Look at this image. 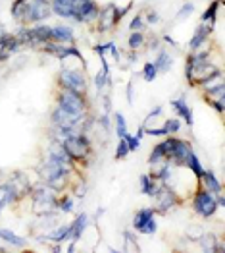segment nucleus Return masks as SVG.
<instances>
[{
    "mask_svg": "<svg viewBox=\"0 0 225 253\" xmlns=\"http://www.w3.org/2000/svg\"><path fill=\"white\" fill-rule=\"evenodd\" d=\"M50 8H52V14L71 20L73 18V8H75V0H52Z\"/></svg>",
    "mask_w": 225,
    "mask_h": 253,
    "instance_id": "obj_10",
    "label": "nucleus"
},
{
    "mask_svg": "<svg viewBox=\"0 0 225 253\" xmlns=\"http://www.w3.org/2000/svg\"><path fill=\"white\" fill-rule=\"evenodd\" d=\"M216 195L210 193L208 190H200L196 195H194V209L198 214H202L204 218H212L214 212H216Z\"/></svg>",
    "mask_w": 225,
    "mask_h": 253,
    "instance_id": "obj_6",
    "label": "nucleus"
},
{
    "mask_svg": "<svg viewBox=\"0 0 225 253\" xmlns=\"http://www.w3.org/2000/svg\"><path fill=\"white\" fill-rule=\"evenodd\" d=\"M73 37H75V35H73V29L67 27V25H56V27H52V31H50L52 42H71Z\"/></svg>",
    "mask_w": 225,
    "mask_h": 253,
    "instance_id": "obj_13",
    "label": "nucleus"
},
{
    "mask_svg": "<svg viewBox=\"0 0 225 253\" xmlns=\"http://www.w3.org/2000/svg\"><path fill=\"white\" fill-rule=\"evenodd\" d=\"M35 197V209L39 212H50L56 207V190H52L50 186H39L33 191Z\"/></svg>",
    "mask_w": 225,
    "mask_h": 253,
    "instance_id": "obj_4",
    "label": "nucleus"
},
{
    "mask_svg": "<svg viewBox=\"0 0 225 253\" xmlns=\"http://www.w3.org/2000/svg\"><path fill=\"white\" fill-rule=\"evenodd\" d=\"M200 246H202V252H224V246L220 244V246H216V238H214V234H202L200 238Z\"/></svg>",
    "mask_w": 225,
    "mask_h": 253,
    "instance_id": "obj_17",
    "label": "nucleus"
},
{
    "mask_svg": "<svg viewBox=\"0 0 225 253\" xmlns=\"http://www.w3.org/2000/svg\"><path fill=\"white\" fill-rule=\"evenodd\" d=\"M154 66H156V70H158V72H169V70H171V66H173V58H171V54H169V52H165V50H162V52L158 54V58L154 60Z\"/></svg>",
    "mask_w": 225,
    "mask_h": 253,
    "instance_id": "obj_19",
    "label": "nucleus"
},
{
    "mask_svg": "<svg viewBox=\"0 0 225 253\" xmlns=\"http://www.w3.org/2000/svg\"><path fill=\"white\" fill-rule=\"evenodd\" d=\"M125 242L129 248H125V252H139V246H137V240H133L131 232H125Z\"/></svg>",
    "mask_w": 225,
    "mask_h": 253,
    "instance_id": "obj_33",
    "label": "nucleus"
},
{
    "mask_svg": "<svg viewBox=\"0 0 225 253\" xmlns=\"http://www.w3.org/2000/svg\"><path fill=\"white\" fill-rule=\"evenodd\" d=\"M129 153H131V151L127 147L125 139H120V143H118V147H116V159H125Z\"/></svg>",
    "mask_w": 225,
    "mask_h": 253,
    "instance_id": "obj_32",
    "label": "nucleus"
},
{
    "mask_svg": "<svg viewBox=\"0 0 225 253\" xmlns=\"http://www.w3.org/2000/svg\"><path fill=\"white\" fill-rule=\"evenodd\" d=\"M200 85L204 87L206 93H210V91H214V89H218V87H222L224 85V80H222V72L218 70L216 74H212L210 78H206L204 82H200Z\"/></svg>",
    "mask_w": 225,
    "mask_h": 253,
    "instance_id": "obj_20",
    "label": "nucleus"
},
{
    "mask_svg": "<svg viewBox=\"0 0 225 253\" xmlns=\"http://www.w3.org/2000/svg\"><path fill=\"white\" fill-rule=\"evenodd\" d=\"M210 31H212V25H208V23H202V25L196 29V33L193 35V39L189 42L191 52H196V50L202 48V44H204V42L208 41V37H210Z\"/></svg>",
    "mask_w": 225,
    "mask_h": 253,
    "instance_id": "obj_11",
    "label": "nucleus"
},
{
    "mask_svg": "<svg viewBox=\"0 0 225 253\" xmlns=\"http://www.w3.org/2000/svg\"><path fill=\"white\" fill-rule=\"evenodd\" d=\"M56 207H58L62 212H71L73 207H75V203H73L71 197H62V199H56Z\"/></svg>",
    "mask_w": 225,
    "mask_h": 253,
    "instance_id": "obj_28",
    "label": "nucleus"
},
{
    "mask_svg": "<svg viewBox=\"0 0 225 253\" xmlns=\"http://www.w3.org/2000/svg\"><path fill=\"white\" fill-rule=\"evenodd\" d=\"M100 8L96 6L95 0H75V8H73V18L71 20L79 21V23H89L98 18Z\"/></svg>",
    "mask_w": 225,
    "mask_h": 253,
    "instance_id": "obj_3",
    "label": "nucleus"
},
{
    "mask_svg": "<svg viewBox=\"0 0 225 253\" xmlns=\"http://www.w3.org/2000/svg\"><path fill=\"white\" fill-rule=\"evenodd\" d=\"M210 105L216 106V110H218V112H224V97H222V99H218V101H216V99H214V101H210Z\"/></svg>",
    "mask_w": 225,
    "mask_h": 253,
    "instance_id": "obj_38",
    "label": "nucleus"
},
{
    "mask_svg": "<svg viewBox=\"0 0 225 253\" xmlns=\"http://www.w3.org/2000/svg\"><path fill=\"white\" fill-rule=\"evenodd\" d=\"M193 12H194V6H193V4L189 2V4H185L183 8L179 10V14H177V18H179V20H185V18H189V16H191Z\"/></svg>",
    "mask_w": 225,
    "mask_h": 253,
    "instance_id": "obj_34",
    "label": "nucleus"
},
{
    "mask_svg": "<svg viewBox=\"0 0 225 253\" xmlns=\"http://www.w3.org/2000/svg\"><path fill=\"white\" fill-rule=\"evenodd\" d=\"M18 199H20V195H18V191L14 190V186L10 182L0 186V207H6V205H10V203H14Z\"/></svg>",
    "mask_w": 225,
    "mask_h": 253,
    "instance_id": "obj_14",
    "label": "nucleus"
},
{
    "mask_svg": "<svg viewBox=\"0 0 225 253\" xmlns=\"http://www.w3.org/2000/svg\"><path fill=\"white\" fill-rule=\"evenodd\" d=\"M144 29V20L143 16H135L131 21V31H143Z\"/></svg>",
    "mask_w": 225,
    "mask_h": 253,
    "instance_id": "obj_35",
    "label": "nucleus"
},
{
    "mask_svg": "<svg viewBox=\"0 0 225 253\" xmlns=\"http://www.w3.org/2000/svg\"><path fill=\"white\" fill-rule=\"evenodd\" d=\"M127 44H129V48H131V50L141 48V46L144 44V35L141 33V31H133V33L129 35V41H127Z\"/></svg>",
    "mask_w": 225,
    "mask_h": 253,
    "instance_id": "obj_26",
    "label": "nucleus"
},
{
    "mask_svg": "<svg viewBox=\"0 0 225 253\" xmlns=\"http://www.w3.org/2000/svg\"><path fill=\"white\" fill-rule=\"evenodd\" d=\"M179 129H181V120H175V118L167 120L164 126H162V131H164V135H171V133H177Z\"/></svg>",
    "mask_w": 225,
    "mask_h": 253,
    "instance_id": "obj_27",
    "label": "nucleus"
},
{
    "mask_svg": "<svg viewBox=\"0 0 225 253\" xmlns=\"http://www.w3.org/2000/svg\"><path fill=\"white\" fill-rule=\"evenodd\" d=\"M46 2H50V0H46Z\"/></svg>",
    "mask_w": 225,
    "mask_h": 253,
    "instance_id": "obj_41",
    "label": "nucleus"
},
{
    "mask_svg": "<svg viewBox=\"0 0 225 253\" xmlns=\"http://www.w3.org/2000/svg\"><path fill=\"white\" fill-rule=\"evenodd\" d=\"M185 167H189V169L193 170V172L196 174V178H200V176L204 174V169H202V165H200V161H198V157H196L194 151H191L189 157L185 159Z\"/></svg>",
    "mask_w": 225,
    "mask_h": 253,
    "instance_id": "obj_21",
    "label": "nucleus"
},
{
    "mask_svg": "<svg viewBox=\"0 0 225 253\" xmlns=\"http://www.w3.org/2000/svg\"><path fill=\"white\" fill-rule=\"evenodd\" d=\"M125 143H127V147H129V151H137L139 149V145H141V139L137 137V135H131V133H125Z\"/></svg>",
    "mask_w": 225,
    "mask_h": 253,
    "instance_id": "obj_31",
    "label": "nucleus"
},
{
    "mask_svg": "<svg viewBox=\"0 0 225 253\" xmlns=\"http://www.w3.org/2000/svg\"><path fill=\"white\" fill-rule=\"evenodd\" d=\"M27 2H29V0H16V2L12 4V16H14L16 20L23 21L25 10H27Z\"/></svg>",
    "mask_w": 225,
    "mask_h": 253,
    "instance_id": "obj_24",
    "label": "nucleus"
},
{
    "mask_svg": "<svg viewBox=\"0 0 225 253\" xmlns=\"http://www.w3.org/2000/svg\"><path fill=\"white\" fill-rule=\"evenodd\" d=\"M200 180H204L206 190L210 191V193H214V195H220L222 193V186H220V182H218V178H216V174L212 170H204V174L200 176Z\"/></svg>",
    "mask_w": 225,
    "mask_h": 253,
    "instance_id": "obj_16",
    "label": "nucleus"
},
{
    "mask_svg": "<svg viewBox=\"0 0 225 253\" xmlns=\"http://www.w3.org/2000/svg\"><path fill=\"white\" fill-rule=\"evenodd\" d=\"M50 16H52L50 2H46V0H29L27 2V10H25V16H23V21L25 23H39V21L46 20Z\"/></svg>",
    "mask_w": 225,
    "mask_h": 253,
    "instance_id": "obj_2",
    "label": "nucleus"
},
{
    "mask_svg": "<svg viewBox=\"0 0 225 253\" xmlns=\"http://www.w3.org/2000/svg\"><path fill=\"white\" fill-rule=\"evenodd\" d=\"M154 197H156V201H158V211L160 212H169L177 203H179L175 191L171 190L167 184H160L156 193H154Z\"/></svg>",
    "mask_w": 225,
    "mask_h": 253,
    "instance_id": "obj_8",
    "label": "nucleus"
},
{
    "mask_svg": "<svg viewBox=\"0 0 225 253\" xmlns=\"http://www.w3.org/2000/svg\"><path fill=\"white\" fill-rule=\"evenodd\" d=\"M96 20H100V29L102 31H108V29H112L116 23H118V8L114 6V4H108L104 10L98 12V18Z\"/></svg>",
    "mask_w": 225,
    "mask_h": 253,
    "instance_id": "obj_9",
    "label": "nucleus"
},
{
    "mask_svg": "<svg viewBox=\"0 0 225 253\" xmlns=\"http://www.w3.org/2000/svg\"><path fill=\"white\" fill-rule=\"evenodd\" d=\"M156 74H158V70H156V66L154 62H146L143 68V78L146 82H152L154 78H156Z\"/></svg>",
    "mask_w": 225,
    "mask_h": 253,
    "instance_id": "obj_30",
    "label": "nucleus"
},
{
    "mask_svg": "<svg viewBox=\"0 0 225 253\" xmlns=\"http://www.w3.org/2000/svg\"><path fill=\"white\" fill-rule=\"evenodd\" d=\"M158 186H160V184H156V178H154V176H148V174H143V176H141V191H143L144 195H152V197H154Z\"/></svg>",
    "mask_w": 225,
    "mask_h": 253,
    "instance_id": "obj_18",
    "label": "nucleus"
},
{
    "mask_svg": "<svg viewBox=\"0 0 225 253\" xmlns=\"http://www.w3.org/2000/svg\"><path fill=\"white\" fill-rule=\"evenodd\" d=\"M160 18H158V14L156 12H148L146 14V23H150V25H154V23H158Z\"/></svg>",
    "mask_w": 225,
    "mask_h": 253,
    "instance_id": "obj_37",
    "label": "nucleus"
},
{
    "mask_svg": "<svg viewBox=\"0 0 225 253\" xmlns=\"http://www.w3.org/2000/svg\"><path fill=\"white\" fill-rule=\"evenodd\" d=\"M58 84L64 87V89H71V91H77V93H85V87H87V82H85V76L77 70H62L60 76H58Z\"/></svg>",
    "mask_w": 225,
    "mask_h": 253,
    "instance_id": "obj_5",
    "label": "nucleus"
},
{
    "mask_svg": "<svg viewBox=\"0 0 225 253\" xmlns=\"http://www.w3.org/2000/svg\"><path fill=\"white\" fill-rule=\"evenodd\" d=\"M220 4H222V0H214V2H212V6L206 10L204 16H202V23H208V21H212V25H214V21H216V12H218Z\"/></svg>",
    "mask_w": 225,
    "mask_h": 253,
    "instance_id": "obj_25",
    "label": "nucleus"
},
{
    "mask_svg": "<svg viewBox=\"0 0 225 253\" xmlns=\"http://www.w3.org/2000/svg\"><path fill=\"white\" fill-rule=\"evenodd\" d=\"M58 108H62L64 112H67L69 116H73L75 120H83L85 112H87V101L85 95L71 91V89H62L58 95Z\"/></svg>",
    "mask_w": 225,
    "mask_h": 253,
    "instance_id": "obj_1",
    "label": "nucleus"
},
{
    "mask_svg": "<svg viewBox=\"0 0 225 253\" xmlns=\"http://www.w3.org/2000/svg\"><path fill=\"white\" fill-rule=\"evenodd\" d=\"M154 214H156L154 209H141V211L135 214V218H133V226H135V230H139L141 234L156 232L158 226H156Z\"/></svg>",
    "mask_w": 225,
    "mask_h": 253,
    "instance_id": "obj_7",
    "label": "nucleus"
},
{
    "mask_svg": "<svg viewBox=\"0 0 225 253\" xmlns=\"http://www.w3.org/2000/svg\"><path fill=\"white\" fill-rule=\"evenodd\" d=\"M67 232H69V226H60V228L52 230L50 234L42 236L41 240H52V242H62V240H67Z\"/></svg>",
    "mask_w": 225,
    "mask_h": 253,
    "instance_id": "obj_23",
    "label": "nucleus"
},
{
    "mask_svg": "<svg viewBox=\"0 0 225 253\" xmlns=\"http://www.w3.org/2000/svg\"><path fill=\"white\" fill-rule=\"evenodd\" d=\"M116 133H118V137L123 139L125 137V133H127V124H125V118H123V114H116Z\"/></svg>",
    "mask_w": 225,
    "mask_h": 253,
    "instance_id": "obj_29",
    "label": "nucleus"
},
{
    "mask_svg": "<svg viewBox=\"0 0 225 253\" xmlns=\"http://www.w3.org/2000/svg\"><path fill=\"white\" fill-rule=\"evenodd\" d=\"M0 240L8 242V244H12V246H18V248L25 246V240L20 238V236H16L12 230H2V228H0Z\"/></svg>",
    "mask_w": 225,
    "mask_h": 253,
    "instance_id": "obj_22",
    "label": "nucleus"
},
{
    "mask_svg": "<svg viewBox=\"0 0 225 253\" xmlns=\"http://www.w3.org/2000/svg\"><path fill=\"white\" fill-rule=\"evenodd\" d=\"M0 211H2V207H0Z\"/></svg>",
    "mask_w": 225,
    "mask_h": 253,
    "instance_id": "obj_40",
    "label": "nucleus"
},
{
    "mask_svg": "<svg viewBox=\"0 0 225 253\" xmlns=\"http://www.w3.org/2000/svg\"><path fill=\"white\" fill-rule=\"evenodd\" d=\"M127 103H129V105L133 103V84L127 85Z\"/></svg>",
    "mask_w": 225,
    "mask_h": 253,
    "instance_id": "obj_39",
    "label": "nucleus"
},
{
    "mask_svg": "<svg viewBox=\"0 0 225 253\" xmlns=\"http://www.w3.org/2000/svg\"><path fill=\"white\" fill-rule=\"evenodd\" d=\"M200 236H202V228H200V226H196V228L191 226V228H189V238H191V240H198Z\"/></svg>",
    "mask_w": 225,
    "mask_h": 253,
    "instance_id": "obj_36",
    "label": "nucleus"
},
{
    "mask_svg": "<svg viewBox=\"0 0 225 253\" xmlns=\"http://www.w3.org/2000/svg\"><path fill=\"white\" fill-rule=\"evenodd\" d=\"M171 106H173V108H175V112L183 118V122L187 124V126H193V112H191V108L187 106L183 97H181V99H177V101H171Z\"/></svg>",
    "mask_w": 225,
    "mask_h": 253,
    "instance_id": "obj_15",
    "label": "nucleus"
},
{
    "mask_svg": "<svg viewBox=\"0 0 225 253\" xmlns=\"http://www.w3.org/2000/svg\"><path fill=\"white\" fill-rule=\"evenodd\" d=\"M87 224H89V216H87V214H79V216L73 220V224L69 226L67 240H71V244H75V242L83 236L85 228H87Z\"/></svg>",
    "mask_w": 225,
    "mask_h": 253,
    "instance_id": "obj_12",
    "label": "nucleus"
}]
</instances>
